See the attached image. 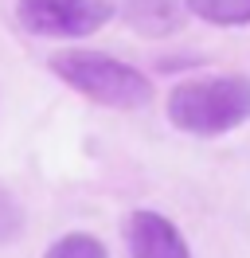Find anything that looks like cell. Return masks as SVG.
Instances as JSON below:
<instances>
[{
	"instance_id": "cell-1",
	"label": "cell",
	"mask_w": 250,
	"mask_h": 258,
	"mask_svg": "<svg viewBox=\"0 0 250 258\" xmlns=\"http://www.w3.org/2000/svg\"><path fill=\"white\" fill-rule=\"evenodd\" d=\"M168 121L188 137H223L250 121V75L188 79L168 94Z\"/></svg>"
},
{
	"instance_id": "cell-2",
	"label": "cell",
	"mask_w": 250,
	"mask_h": 258,
	"mask_svg": "<svg viewBox=\"0 0 250 258\" xmlns=\"http://www.w3.org/2000/svg\"><path fill=\"white\" fill-rule=\"evenodd\" d=\"M47 63L71 90H78L82 98H90L98 106H109V110H141L156 94L149 75H141L137 67L121 63L106 51L67 47V51H55Z\"/></svg>"
},
{
	"instance_id": "cell-3",
	"label": "cell",
	"mask_w": 250,
	"mask_h": 258,
	"mask_svg": "<svg viewBox=\"0 0 250 258\" xmlns=\"http://www.w3.org/2000/svg\"><path fill=\"white\" fill-rule=\"evenodd\" d=\"M113 12V0H20L16 20L31 35H51V39H82V35L102 32Z\"/></svg>"
},
{
	"instance_id": "cell-4",
	"label": "cell",
	"mask_w": 250,
	"mask_h": 258,
	"mask_svg": "<svg viewBox=\"0 0 250 258\" xmlns=\"http://www.w3.org/2000/svg\"><path fill=\"white\" fill-rule=\"evenodd\" d=\"M129 258H192L180 227L160 211H133L125 223Z\"/></svg>"
},
{
	"instance_id": "cell-5",
	"label": "cell",
	"mask_w": 250,
	"mask_h": 258,
	"mask_svg": "<svg viewBox=\"0 0 250 258\" xmlns=\"http://www.w3.org/2000/svg\"><path fill=\"white\" fill-rule=\"evenodd\" d=\"M113 12H121L125 24L145 39H164L184 28V0H117Z\"/></svg>"
},
{
	"instance_id": "cell-6",
	"label": "cell",
	"mask_w": 250,
	"mask_h": 258,
	"mask_svg": "<svg viewBox=\"0 0 250 258\" xmlns=\"http://www.w3.org/2000/svg\"><path fill=\"white\" fill-rule=\"evenodd\" d=\"M184 12L219 28H242L250 24V0H184Z\"/></svg>"
},
{
	"instance_id": "cell-7",
	"label": "cell",
	"mask_w": 250,
	"mask_h": 258,
	"mask_svg": "<svg viewBox=\"0 0 250 258\" xmlns=\"http://www.w3.org/2000/svg\"><path fill=\"white\" fill-rule=\"evenodd\" d=\"M43 258H109V250L94 235H62V239H55L47 246Z\"/></svg>"
},
{
	"instance_id": "cell-8",
	"label": "cell",
	"mask_w": 250,
	"mask_h": 258,
	"mask_svg": "<svg viewBox=\"0 0 250 258\" xmlns=\"http://www.w3.org/2000/svg\"><path fill=\"white\" fill-rule=\"evenodd\" d=\"M24 208H20V200L8 184H0V242H16L24 235Z\"/></svg>"
}]
</instances>
